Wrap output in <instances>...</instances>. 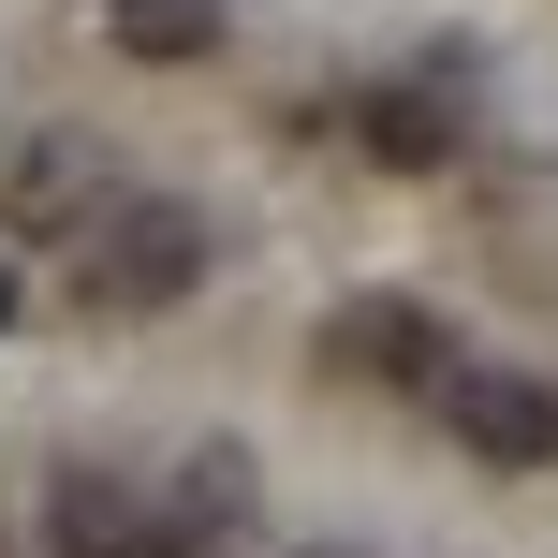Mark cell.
Returning <instances> with one entry per match:
<instances>
[{
	"instance_id": "cell-1",
	"label": "cell",
	"mask_w": 558,
	"mask_h": 558,
	"mask_svg": "<svg viewBox=\"0 0 558 558\" xmlns=\"http://www.w3.org/2000/svg\"><path fill=\"white\" fill-rule=\"evenodd\" d=\"M206 206L192 192H104L74 221V294L104 308V324H162V308H192V279H206Z\"/></svg>"
},
{
	"instance_id": "cell-2",
	"label": "cell",
	"mask_w": 558,
	"mask_h": 558,
	"mask_svg": "<svg viewBox=\"0 0 558 558\" xmlns=\"http://www.w3.org/2000/svg\"><path fill=\"white\" fill-rule=\"evenodd\" d=\"M426 412H441L456 441L485 456V471H544V456H558V383H544V367H485V353H441Z\"/></svg>"
},
{
	"instance_id": "cell-3",
	"label": "cell",
	"mask_w": 558,
	"mask_h": 558,
	"mask_svg": "<svg viewBox=\"0 0 558 558\" xmlns=\"http://www.w3.org/2000/svg\"><path fill=\"white\" fill-rule=\"evenodd\" d=\"M251 500H265L251 441H206L192 471L147 500V558H251Z\"/></svg>"
},
{
	"instance_id": "cell-4",
	"label": "cell",
	"mask_w": 558,
	"mask_h": 558,
	"mask_svg": "<svg viewBox=\"0 0 558 558\" xmlns=\"http://www.w3.org/2000/svg\"><path fill=\"white\" fill-rule=\"evenodd\" d=\"M441 308H412V294H353V308H324V367L338 383H383V397H426L441 383Z\"/></svg>"
},
{
	"instance_id": "cell-5",
	"label": "cell",
	"mask_w": 558,
	"mask_h": 558,
	"mask_svg": "<svg viewBox=\"0 0 558 558\" xmlns=\"http://www.w3.org/2000/svg\"><path fill=\"white\" fill-rule=\"evenodd\" d=\"M104 192H118V177H104V133H74V118H45V133L0 162V221H15V235H74Z\"/></svg>"
},
{
	"instance_id": "cell-6",
	"label": "cell",
	"mask_w": 558,
	"mask_h": 558,
	"mask_svg": "<svg viewBox=\"0 0 558 558\" xmlns=\"http://www.w3.org/2000/svg\"><path fill=\"white\" fill-rule=\"evenodd\" d=\"M353 147L397 177H441L456 162V59H426V74H367L353 88Z\"/></svg>"
},
{
	"instance_id": "cell-7",
	"label": "cell",
	"mask_w": 558,
	"mask_h": 558,
	"mask_svg": "<svg viewBox=\"0 0 558 558\" xmlns=\"http://www.w3.org/2000/svg\"><path fill=\"white\" fill-rule=\"evenodd\" d=\"M45 544L59 558H147V500L118 471H59L45 485Z\"/></svg>"
},
{
	"instance_id": "cell-8",
	"label": "cell",
	"mask_w": 558,
	"mask_h": 558,
	"mask_svg": "<svg viewBox=\"0 0 558 558\" xmlns=\"http://www.w3.org/2000/svg\"><path fill=\"white\" fill-rule=\"evenodd\" d=\"M104 29H118L133 59H162V74H177V59L221 45V0H104Z\"/></svg>"
},
{
	"instance_id": "cell-9",
	"label": "cell",
	"mask_w": 558,
	"mask_h": 558,
	"mask_svg": "<svg viewBox=\"0 0 558 558\" xmlns=\"http://www.w3.org/2000/svg\"><path fill=\"white\" fill-rule=\"evenodd\" d=\"M0 558H59V544H45V530H29V544H0Z\"/></svg>"
},
{
	"instance_id": "cell-10",
	"label": "cell",
	"mask_w": 558,
	"mask_h": 558,
	"mask_svg": "<svg viewBox=\"0 0 558 558\" xmlns=\"http://www.w3.org/2000/svg\"><path fill=\"white\" fill-rule=\"evenodd\" d=\"M0 324H15V279H0Z\"/></svg>"
},
{
	"instance_id": "cell-11",
	"label": "cell",
	"mask_w": 558,
	"mask_h": 558,
	"mask_svg": "<svg viewBox=\"0 0 558 558\" xmlns=\"http://www.w3.org/2000/svg\"><path fill=\"white\" fill-rule=\"evenodd\" d=\"M308 558H353V544H308Z\"/></svg>"
}]
</instances>
